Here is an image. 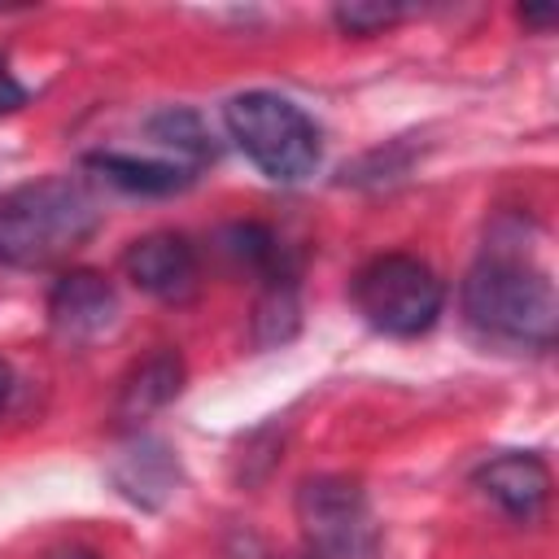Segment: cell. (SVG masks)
I'll return each instance as SVG.
<instances>
[{
  "label": "cell",
  "mask_w": 559,
  "mask_h": 559,
  "mask_svg": "<svg viewBox=\"0 0 559 559\" xmlns=\"http://www.w3.org/2000/svg\"><path fill=\"white\" fill-rule=\"evenodd\" d=\"M48 319L66 341H96L118 319V293L100 271H61L48 293Z\"/></svg>",
  "instance_id": "52a82bcc"
},
{
  "label": "cell",
  "mask_w": 559,
  "mask_h": 559,
  "mask_svg": "<svg viewBox=\"0 0 559 559\" xmlns=\"http://www.w3.org/2000/svg\"><path fill=\"white\" fill-rule=\"evenodd\" d=\"M127 280L157 301H188L197 293V249L179 231H148L122 253Z\"/></svg>",
  "instance_id": "8992f818"
},
{
  "label": "cell",
  "mask_w": 559,
  "mask_h": 559,
  "mask_svg": "<svg viewBox=\"0 0 559 559\" xmlns=\"http://www.w3.org/2000/svg\"><path fill=\"white\" fill-rule=\"evenodd\" d=\"M109 476L122 489V498H131L140 507H166L175 498V489H179V463H175L170 445L157 441V437H144V432L131 437L114 454Z\"/></svg>",
  "instance_id": "9c48e42d"
},
{
  "label": "cell",
  "mask_w": 559,
  "mask_h": 559,
  "mask_svg": "<svg viewBox=\"0 0 559 559\" xmlns=\"http://www.w3.org/2000/svg\"><path fill=\"white\" fill-rule=\"evenodd\" d=\"M100 210L92 192L66 175H48L0 197V262L44 271L92 240Z\"/></svg>",
  "instance_id": "6da1fadb"
},
{
  "label": "cell",
  "mask_w": 559,
  "mask_h": 559,
  "mask_svg": "<svg viewBox=\"0 0 559 559\" xmlns=\"http://www.w3.org/2000/svg\"><path fill=\"white\" fill-rule=\"evenodd\" d=\"M48 559H100L96 550H83V546H66V550H57V555H48Z\"/></svg>",
  "instance_id": "ac0fdd59"
},
{
  "label": "cell",
  "mask_w": 559,
  "mask_h": 559,
  "mask_svg": "<svg viewBox=\"0 0 559 559\" xmlns=\"http://www.w3.org/2000/svg\"><path fill=\"white\" fill-rule=\"evenodd\" d=\"M555 17H559L555 4H546V9H520V22H528V26H550Z\"/></svg>",
  "instance_id": "e0dca14e"
},
{
  "label": "cell",
  "mask_w": 559,
  "mask_h": 559,
  "mask_svg": "<svg viewBox=\"0 0 559 559\" xmlns=\"http://www.w3.org/2000/svg\"><path fill=\"white\" fill-rule=\"evenodd\" d=\"M284 559H314L310 550H297V555H284Z\"/></svg>",
  "instance_id": "d6986e66"
},
{
  "label": "cell",
  "mask_w": 559,
  "mask_h": 559,
  "mask_svg": "<svg viewBox=\"0 0 559 559\" xmlns=\"http://www.w3.org/2000/svg\"><path fill=\"white\" fill-rule=\"evenodd\" d=\"M297 520L306 550L314 559H332L349 550L362 528V489L345 476H310L297 489Z\"/></svg>",
  "instance_id": "5b68a950"
},
{
  "label": "cell",
  "mask_w": 559,
  "mask_h": 559,
  "mask_svg": "<svg viewBox=\"0 0 559 559\" xmlns=\"http://www.w3.org/2000/svg\"><path fill=\"white\" fill-rule=\"evenodd\" d=\"M297 323H301L297 288H293L288 275H275V280L266 284V293L258 297V306H253V341H258L262 349L284 345V341H293Z\"/></svg>",
  "instance_id": "4fadbf2b"
},
{
  "label": "cell",
  "mask_w": 559,
  "mask_h": 559,
  "mask_svg": "<svg viewBox=\"0 0 559 559\" xmlns=\"http://www.w3.org/2000/svg\"><path fill=\"white\" fill-rule=\"evenodd\" d=\"M406 9L402 4H380V0H349V4H336L332 9V22L345 31V35H376L393 22H402Z\"/></svg>",
  "instance_id": "5bb4252c"
},
{
  "label": "cell",
  "mask_w": 559,
  "mask_h": 559,
  "mask_svg": "<svg viewBox=\"0 0 559 559\" xmlns=\"http://www.w3.org/2000/svg\"><path fill=\"white\" fill-rule=\"evenodd\" d=\"M354 306L384 336H419L437 323L445 288L428 262L411 253H384L354 275Z\"/></svg>",
  "instance_id": "277c9868"
},
{
  "label": "cell",
  "mask_w": 559,
  "mask_h": 559,
  "mask_svg": "<svg viewBox=\"0 0 559 559\" xmlns=\"http://www.w3.org/2000/svg\"><path fill=\"white\" fill-rule=\"evenodd\" d=\"M22 105H26V87H22V83L13 79V70L0 61V118H4V114H17Z\"/></svg>",
  "instance_id": "9a60e30c"
},
{
  "label": "cell",
  "mask_w": 559,
  "mask_h": 559,
  "mask_svg": "<svg viewBox=\"0 0 559 559\" xmlns=\"http://www.w3.org/2000/svg\"><path fill=\"white\" fill-rule=\"evenodd\" d=\"M223 122L240 153L280 183H297L319 166V127L314 118L275 92H240L223 105Z\"/></svg>",
  "instance_id": "3957f363"
},
{
  "label": "cell",
  "mask_w": 559,
  "mask_h": 559,
  "mask_svg": "<svg viewBox=\"0 0 559 559\" xmlns=\"http://www.w3.org/2000/svg\"><path fill=\"white\" fill-rule=\"evenodd\" d=\"M92 170H100V179H109L122 192H140V197H162L175 192L192 179V170L175 166V162H157V157H131V153H92L87 157Z\"/></svg>",
  "instance_id": "8fae6325"
},
{
  "label": "cell",
  "mask_w": 559,
  "mask_h": 559,
  "mask_svg": "<svg viewBox=\"0 0 559 559\" xmlns=\"http://www.w3.org/2000/svg\"><path fill=\"white\" fill-rule=\"evenodd\" d=\"M148 135H153L162 148H170V153H175V166H183V170H201V166L214 157V144H210L205 122H201L192 109H183V105L157 109V114L148 118Z\"/></svg>",
  "instance_id": "7c38bea8"
},
{
  "label": "cell",
  "mask_w": 559,
  "mask_h": 559,
  "mask_svg": "<svg viewBox=\"0 0 559 559\" xmlns=\"http://www.w3.org/2000/svg\"><path fill=\"white\" fill-rule=\"evenodd\" d=\"M13 393H17V376H13V367L0 358V415L9 411V402H13Z\"/></svg>",
  "instance_id": "2e32d148"
},
{
  "label": "cell",
  "mask_w": 559,
  "mask_h": 559,
  "mask_svg": "<svg viewBox=\"0 0 559 559\" xmlns=\"http://www.w3.org/2000/svg\"><path fill=\"white\" fill-rule=\"evenodd\" d=\"M476 489L511 520L528 524L546 511L550 502V467L537 454H498L489 463H480L476 472Z\"/></svg>",
  "instance_id": "ba28073f"
},
{
  "label": "cell",
  "mask_w": 559,
  "mask_h": 559,
  "mask_svg": "<svg viewBox=\"0 0 559 559\" xmlns=\"http://www.w3.org/2000/svg\"><path fill=\"white\" fill-rule=\"evenodd\" d=\"M463 314L480 336L502 345L546 349L559 332V301L546 271L511 253H489L467 271Z\"/></svg>",
  "instance_id": "7a4b0ae2"
},
{
  "label": "cell",
  "mask_w": 559,
  "mask_h": 559,
  "mask_svg": "<svg viewBox=\"0 0 559 559\" xmlns=\"http://www.w3.org/2000/svg\"><path fill=\"white\" fill-rule=\"evenodd\" d=\"M183 389V358L175 349H153L148 358H140L122 384H118V419L122 424H140L148 415H157L166 402H175Z\"/></svg>",
  "instance_id": "30bf717a"
}]
</instances>
